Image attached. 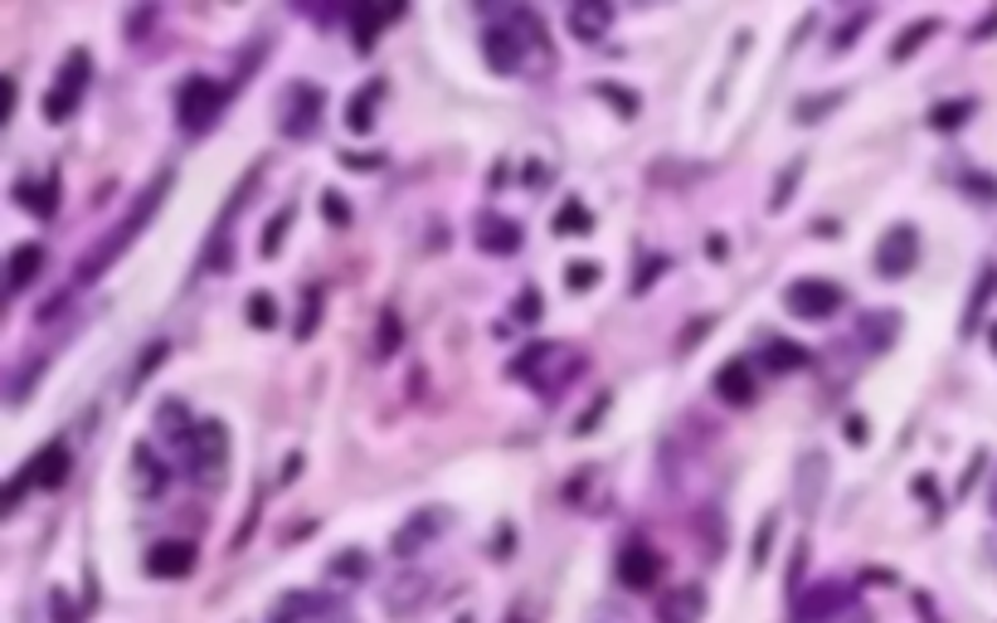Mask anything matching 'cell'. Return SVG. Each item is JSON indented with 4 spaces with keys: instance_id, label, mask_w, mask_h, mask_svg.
I'll use <instances>...</instances> for the list:
<instances>
[{
    "instance_id": "6da1fadb",
    "label": "cell",
    "mask_w": 997,
    "mask_h": 623,
    "mask_svg": "<svg viewBox=\"0 0 997 623\" xmlns=\"http://www.w3.org/2000/svg\"><path fill=\"white\" fill-rule=\"evenodd\" d=\"M171 180H176L171 171H161V176H156L152 186H146L142 196H137V205L127 210V220H122L117 230H108L103 240H98V244L88 248L83 258H78V268H74V282H78V288H88V282H98V278H103L112 264H117V254H127V244H132V240H137V234L146 230V220H152V214L161 210V200H166V190H171Z\"/></svg>"
},
{
    "instance_id": "7a4b0ae2",
    "label": "cell",
    "mask_w": 997,
    "mask_h": 623,
    "mask_svg": "<svg viewBox=\"0 0 997 623\" xmlns=\"http://www.w3.org/2000/svg\"><path fill=\"white\" fill-rule=\"evenodd\" d=\"M584 370V356L564 342H550V346H526L520 356L512 360V376L530 380L540 394H560L564 385Z\"/></svg>"
},
{
    "instance_id": "3957f363",
    "label": "cell",
    "mask_w": 997,
    "mask_h": 623,
    "mask_svg": "<svg viewBox=\"0 0 997 623\" xmlns=\"http://www.w3.org/2000/svg\"><path fill=\"white\" fill-rule=\"evenodd\" d=\"M224 98H229V88H224V84H214V78H205V74H195L186 88H180V98H176L180 127H186L190 137L210 132V127H214V118L224 112Z\"/></svg>"
},
{
    "instance_id": "277c9868",
    "label": "cell",
    "mask_w": 997,
    "mask_h": 623,
    "mask_svg": "<svg viewBox=\"0 0 997 623\" xmlns=\"http://www.w3.org/2000/svg\"><path fill=\"white\" fill-rule=\"evenodd\" d=\"M842 302H847V292L827 278H798V282H788V292H784V308L793 316H803V322H822V316L842 312Z\"/></svg>"
},
{
    "instance_id": "5b68a950",
    "label": "cell",
    "mask_w": 997,
    "mask_h": 623,
    "mask_svg": "<svg viewBox=\"0 0 997 623\" xmlns=\"http://www.w3.org/2000/svg\"><path fill=\"white\" fill-rule=\"evenodd\" d=\"M88 54L83 49H74L69 59H64V69H59V84L49 88V98H44V118L49 122H64L69 112L78 108V98H83V88H88Z\"/></svg>"
},
{
    "instance_id": "8992f818",
    "label": "cell",
    "mask_w": 997,
    "mask_h": 623,
    "mask_svg": "<svg viewBox=\"0 0 997 623\" xmlns=\"http://www.w3.org/2000/svg\"><path fill=\"white\" fill-rule=\"evenodd\" d=\"M842 609H852V589L842 580H818L808 594L793 599V623H832Z\"/></svg>"
},
{
    "instance_id": "52a82bcc",
    "label": "cell",
    "mask_w": 997,
    "mask_h": 623,
    "mask_svg": "<svg viewBox=\"0 0 997 623\" xmlns=\"http://www.w3.org/2000/svg\"><path fill=\"white\" fill-rule=\"evenodd\" d=\"M224 458H229V434H224L220 419L195 424V434H190V472H200V478H220Z\"/></svg>"
},
{
    "instance_id": "ba28073f",
    "label": "cell",
    "mask_w": 997,
    "mask_h": 623,
    "mask_svg": "<svg viewBox=\"0 0 997 623\" xmlns=\"http://www.w3.org/2000/svg\"><path fill=\"white\" fill-rule=\"evenodd\" d=\"M322 108H326V93L322 88H312V84H292V93H288V108H282V137H312L316 132V118H322Z\"/></svg>"
},
{
    "instance_id": "9c48e42d",
    "label": "cell",
    "mask_w": 997,
    "mask_h": 623,
    "mask_svg": "<svg viewBox=\"0 0 997 623\" xmlns=\"http://www.w3.org/2000/svg\"><path fill=\"white\" fill-rule=\"evenodd\" d=\"M915 258H920V234H915L910 224H895L886 240L876 244V274L881 278H905L915 268Z\"/></svg>"
},
{
    "instance_id": "30bf717a",
    "label": "cell",
    "mask_w": 997,
    "mask_h": 623,
    "mask_svg": "<svg viewBox=\"0 0 997 623\" xmlns=\"http://www.w3.org/2000/svg\"><path fill=\"white\" fill-rule=\"evenodd\" d=\"M444 526H448V512H444V507H418V512H414L410 521H404L400 531H394L390 550L400 555V560H414V555L424 550L428 541H434V536H438V531H444Z\"/></svg>"
},
{
    "instance_id": "8fae6325",
    "label": "cell",
    "mask_w": 997,
    "mask_h": 623,
    "mask_svg": "<svg viewBox=\"0 0 997 623\" xmlns=\"http://www.w3.org/2000/svg\"><path fill=\"white\" fill-rule=\"evenodd\" d=\"M428 589H434L428 575L404 570L400 580H390V589L380 594V604H384V614H390V619H410V614H418V609L428 604Z\"/></svg>"
},
{
    "instance_id": "7c38bea8",
    "label": "cell",
    "mask_w": 997,
    "mask_h": 623,
    "mask_svg": "<svg viewBox=\"0 0 997 623\" xmlns=\"http://www.w3.org/2000/svg\"><path fill=\"white\" fill-rule=\"evenodd\" d=\"M657 575H662V555H657L648 541H628L618 550V580L628 589H652Z\"/></svg>"
},
{
    "instance_id": "4fadbf2b",
    "label": "cell",
    "mask_w": 997,
    "mask_h": 623,
    "mask_svg": "<svg viewBox=\"0 0 997 623\" xmlns=\"http://www.w3.org/2000/svg\"><path fill=\"white\" fill-rule=\"evenodd\" d=\"M482 49H486V64H492L496 74H516L520 59H526V40H520V30L512 25V20H502V25L486 30Z\"/></svg>"
},
{
    "instance_id": "5bb4252c",
    "label": "cell",
    "mask_w": 997,
    "mask_h": 623,
    "mask_svg": "<svg viewBox=\"0 0 997 623\" xmlns=\"http://www.w3.org/2000/svg\"><path fill=\"white\" fill-rule=\"evenodd\" d=\"M701 614H706V594L691 580L662 589V599H657V623H701Z\"/></svg>"
},
{
    "instance_id": "9a60e30c",
    "label": "cell",
    "mask_w": 997,
    "mask_h": 623,
    "mask_svg": "<svg viewBox=\"0 0 997 623\" xmlns=\"http://www.w3.org/2000/svg\"><path fill=\"white\" fill-rule=\"evenodd\" d=\"M895 332H900V316H895L890 308H871V312L856 316L852 342H856L861 351H871V356H881V351L895 342Z\"/></svg>"
},
{
    "instance_id": "2e32d148",
    "label": "cell",
    "mask_w": 997,
    "mask_h": 623,
    "mask_svg": "<svg viewBox=\"0 0 997 623\" xmlns=\"http://www.w3.org/2000/svg\"><path fill=\"white\" fill-rule=\"evenodd\" d=\"M146 570L156 580H180V575L195 570V546L190 541H161V546L146 550Z\"/></svg>"
},
{
    "instance_id": "e0dca14e",
    "label": "cell",
    "mask_w": 997,
    "mask_h": 623,
    "mask_svg": "<svg viewBox=\"0 0 997 623\" xmlns=\"http://www.w3.org/2000/svg\"><path fill=\"white\" fill-rule=\"evenodd\" d=\"M25 478V487H59L64 478H69V448L64 444H44L35 458H30V468L20 472Z\"/></svg>"
},
{
    "instance_id": "ac0fdd59",
    "label": "cell",
    "mask_w": 997,
    "mask_h": 623,
    "mask_svg": "<svg viewBox=\"0 0 997 623\" xmlns=\"http://www.w3.org/2000/svg\"><path fill=\"white\" fill-rule=\"evenodd\" d=\"M608 25H614V5H604V0H584V5L570 10V30L580 44H598L608 35Z\"/></svg>"
},
{
    "instance_id": "d6986e66",
    "label": "cell",
    "mask_w": 997,
    "mask_h": 623,
    "mask_svg": "<svg viewBox=\"0 0 997 623\" xmlns=\"http://www.w3.org/2000/svg\"><path fill=\"white\" fill-rule=\"evenodd\" d=\"M822 492H827V458H822V453H803L798 487H793V497H798V512H813V507L822 502Z\"/></svg>"
},
{
    "instance_id": "ffe728a7",
    "label": "cell",
    "mask_w": 997,
    "mask_h": 623,
    "mask_svg": "<svg viewBox=\"0 0 997 623\" xmlns=\"http://www.w3.org/2000/svg\"><path fill=\"white\" fill-rule=\"evenodd\" d=\"M394 15H400V10H390V5H356V10H350V35H356V49L360 54L376 49V35L390 25Z\"/></svg>"
},
{
    "instance_id": "44dd1931",
    "label": "cell",
    "mask_w": 997,
    "mask_h": 623,
    "mask_svg": "<svg viewBox=\"0 0 997 623\" xmlns=\"http://www.w3.org/2000/svg\"><path fill=\"white\" fill-rule=\"evenodd\" d=\"M478 244L486 254H516L520 248V224L502 220V214H482L478 220Z\"/></svg>"
},
{
    "instance_id": "7402d4cb",
    "label": "cell",
    "mask_w": 997,
    "mask_h": 623,
    "mask_svg": "<svg viewBox=\"0 0 997 623\" xmlns=\"http://www.w3.org/2000/svg\"><path fill=\"white\" fill-rule=\"evenodd\" d=\"M716 394H720L725 404H750L754 400L750 366H744V360H725V366L716 370Z\"/></svg>"
},
{
    "instance_id": "603a6c76",
    "label": "cell",
    "mask_w": 997,
    "mask_h": 623,
    "mask_svg": "<svg viewBox=\"0 0 997 623\" xmlns=\"http://www.w3.org/2000/svg\"><path fill=\"white\" fill-rule=\"evenodd\" d=\"M20 205L35 210L40 220H49V214L59 210V171L44 176V190L35 186V180H20Z\"/></svg>"
},
{
    "instance_id": "cb8c5ba5",
    "label": "cell",
    "mask_w": 997,
    "mask_h": 623,
    "mask_svg": "<svg viewBox=\"0 0 997 623\" xmlns=\"http://www.w3.org/2000/svg\"><path fill=\"white\" fill-rule=\"evenodd\" d=\"M44 268V248L40 244H20L15 254H10V292H25L30 282L40 278Z\"/></svg>"
},
{
    "instance_id": "d4e9b609",
    "label": "cell",
    "mask_w": 997,
    "mask_h": 623,
    "mask_svg": "<svg viewBox=\"0 0 997 623\" xmlns=\"http://www.w3.org/2000/svg\"><path fill=\"white\" fill-rule=\"evenodd\" d=\"M808 351H803L798 342H769L764 346V366L769 370H778V376H788V370H803V366H808Z\"/></svg>"
},
{
    "instance_id": "484cf974",
    "label": "cell",
    "mask_w": 997,
    "mask_h": 623,
    "mask_svg": "<svg viewBox=\"0 0 997 623\" xmlns=\"http://www.w3.org/2000/svg\"><path fill=\"white\" fill-rule=\"evenodd\" d=\"M589 230H594V214L584 210V200H564L560 214H554V234L574 240V234H589Z\"/></svg>"
},
{
    "instance_id": "4316f807",
    "label": "cell",
    "mask_w": 997,
    "mask_h": 623,
    "mask_svg": "<svg viewBox=\"0 0 997 623\" xmlns=\"http://www.w3.org/2000/svg\"><path fill=\"white\" fill-rule=\"evenodd\" d=\"M376 98H380V84H370V88H360V93L346 103V127L350 132H370V127H376V118H370Z\"/></svg>"
},
{
    "instance_id": "83f0119b",
    "label": "cell",
    "mask_w": 997,
    "mask_h": 623,
    "mask_svg": "<svg viewBox=\"0 0 997 623\" xmlns=\"http://www.w3.org/2000/svg\"><path fill=\"white\" fill-rule=\"evenodd\" d=\"M929 35H939V20H915V25H910L900 40L890 44V59H895V64H905V59H910V54L920 49V44H925Z\"/></svg>"
},
{
    "instance_id": "f1b7e54d",
    "label": "cell",
    "mask_w": 997,
    "mask_h": 623,
    "mask_svg": "<svg viewBox=\"0 0 997 623\" xmlns=\"http://www.w3.org/2000/svg\"><path fill=\"white\" fill-rule=\"evenodd\" d=\"M506 20H512V25L520 30V40H526V44H536V49L550 54V30H546V20H540L536 10H512Z\"/></svg>"
},
{
    "instance_id": "f546056e",
    "label": "cell",
    "mask_w": 997,
    "mask_h": 623,
    "mask_svg": "<svg viewBox=\"0 0 997 623\" xmlns=\"http://www.w3.org/2000/svg\"><path fill=\"white\" fill-rule=\"evenodd\" d=\"M963 118H973V98H954V103H939L934 112H929V127L954 132V127H963Z\"/></svg>"
},
{
    "instance_id": "4dcf8cb0",
    "label": "cell",
    "mask_w": 997,
    "mask_h": 623,
    "mask_svg": "<svg viewBox=\"0 0 997 623\" xmlns=\"http://www.w3.org/2000/svg\"><path fill=\"white\" fill-rule=\"evenodd\" d=\"M132 458H137V468H142V497H152V492H161V487H166V472H161V463H156V468H152V448H137V453H132Z\"/></svg>"
},
{
    "instance_id": "1f68e13d",
    "label": "cell",
    "mask_w": 997,
    "mask_h": 623,
    "mask_svg": "<svg viewBox=\"0 0 997 623\" xmlns=\"http://www.w3.org/2000/svg\"><path fill=\"white\" fill-rule=\"evenodd\" d=\"M993 282H997V268H983V282H978V292H973V298H968V316H963V332H973V322H978V316H983V302H988Z\"/></svg>"
},
{
    "instance_id": "d6a6232c",
    "label": "cell",
    "mask_w": 997,
    "mask_h": 623,
    "mask_svg": "<svg viewBox=\"0 0 997 623\" xmlns=\"http://www.w3.org/2000/svg\"><path fill=\"white\" fill-rule=\"evenodd\" d=\"M366 570H370V560H366L360 550H346V555H336V560H332V575H336V580H360Z\"/></svg>"
},
{
    "instance_id": "836d02e7",
    "label": "cell",
    "mask_w": 997,
    "mask_h": 623,
    "mask_svg": "<svg viewBox=\"0 0 997 623\" xmlns=\"http://www.w3.org/2000/svg\"><path fill=\"white\" fill-rule=\"evenodd\" d=\"M248 322H254V326H273L278 322V302L268 298V292H254V298H248Z\"/></svg>"
},
{
    "instance_id": "e575fe53",
    "label": "cell",
    "mask_w": 997,
    "mask_h": 623,
    "mask_svg": "<svg viewBox=\"0 0 997 623\" xmlns=\"http://www.w3.org/2000/svg\"><path fill=\"white\" fill-rule=\"evenodd\" d=\"M837 103H842V93H818V98H803V103H798V122H818L822 112H832Z\"/></svg>"
},
{
    "instance_id": "d590c367",
    "label": "cell",
    "mask_w": 997,
    "mask_h": 623,
    "mask_svg": "<svg viewBox=\"0 0 997 623\" xmlns=\"http://www.w3.org/2000/svg\"><path fill=\"white\" fill-rule=\"evenodd\" d=\"M798 176H803V156H798V162H788L784 180L774 186V200H769V210H784V205H788V200H793V186H798Z\"/></svg>"
},
{
    "instance_id": "8d00e7d4",
    "label": "cell",
    "mask_w": 997,
    "mask_h": 623,
    "mask_svg": "<svg viewBox=\"0 0 997 623\" xmlns=\"http://www.w3.org/2000/svg\"><path fill=\"white\" fill-rule=\"evenodd\" d=\"M292 214H298V210H292V205H282V210H278V220H273V224H268V234H264V254H268V258H273V254H278V248H282V234H288Z\"/></svg>"
},
{
    "instance_id": "74e56055",
    "label": "cell",
    "mask_w": 997,
    "mask_h": 623,
    "mask_svg": "<svg viewBox=\"0 0 997 623\" xmlns=\"http://www.w3.org/2000/svg\"><path fill=\"white\" fill-rule=\"evenodd\" d=\"M394 346H400V316L384 312L380 316V336H376V356H390Z\"/></svg>"
},
{
    "instance_id": "f35d334b",
    "label": "cell",
    "mask_w": 997,
    "mask_h": 623,
    "mask_svg": "<svg viewBox=\"0 0 997 623\" xmlns=\"http://www.w3.org/2000/svg\"><path fill=\"white\" fill-rule=\"evenodd\" d=\"M803 565H808V541H798V546H793V565H788V594L793 599L803 594Z\"/></svg>"
},
{
    "instance_id": "ab89813d",
    "label": "cell",
    "mask_w": 997,
    "mask_h": 623,
    "mask_svg": "<svg viewBox=\"0 0 997 623\" xmlns=\"http://www.w3.org/2000/svg\"><path fill=\"white\" fill-rule=\"evenodd\" d=\"M594 278H598V268H594V264H570V268H564V288H570V292L594 288Z\"/></svg>"
},
{
    "instance_id": "60d3db41",
    "label": "cell",
    "mask_w": 997,
    "mask_h": 623,
    "mask_svg": "<svg viewBox=\"0 0 997 623\" xmlns=\"http://www.w3.org/2000/svg\"><path fill=\"white\" fill-rule=\"evenodd\" d=\"M536 316H540V292L536 288H526V292H520V298H516V322H536Z\"/></svg>"
},
{
    "instance_id": "b9f144b4",
    "label": "cell",
    "mask_w": 997,
    "mask_h": 623,
    "mask_svg": "<svg viewBox=\"0 0 997 623\" xmlns=\"http://www.w3.org/2000/svg\"><path fill=\"white\" fill-rule=\"evenodd\" d=\"M316 308H322V292H307V298H302V322H298V342H307L312 336V326H316Z\"/></svg>"
},
{
    "instance_id": "7bdbcfd3",
    "label": "cell",
    "mask_w": 997,
    "mask_h": 623,
    "mask_svg": "<svg viewBox=\"0 0 997 623\" xmlns=\"http://www.w3.org/2000/svg\"><path fill=\"white\" fill-rule=\"evenodd\" d=\"M598 93L608 98V103H614L618 112H638V98L632 93H623V88H608V84H598Z\"/></svg>"
},
{
    "instance_id": "ee69618b",
    "label": "cell",
    "mask_w": 997,
    "mask_h": 623,
    "mask_svg": "<svg viewBox=\"0 0 997 623\" xmlns=\"http://www.w3.org/2000/svg\"><path fill=\"white\" fill-rule=\"evenodd\" d=\"M769 536H774V516H764V526H759V541H754V570L769 560Z\"/></svg>"
},
{
    "instance_id": "f6af8a7d",
    "label": "cell",
    "mask_w": 997,
    "mask_h": 623,
    "mask_svg": "<svg viewBox=\"0 0 997 623\" xmlns=\"http://www.w3.org/2000/svg\"><path fill=\"white\" fill-rule=\"evenodd\" d=\"M49 609H54V623H78L74 609H69V594H64V589H54V594H49Z\"/></svg>"
},
{
    "instance_id": "bcb514c9",
    "label": "cell",
    "mask_w": 997,
    "mask_h": 623,
    "mask_svg": "<svg viewBox=\"0 0 997 623\" xmlns=\"http://www.w3.org/2000/svg\"><path fill=\"white\" fill-rule=\"evenodd\" d=\"M866 20H871V10H861V15H856V20H847V25H842V30H837V40H832V44H837V49H847V44H852V35H856V30H861V25H866Z\"/></svg>"
},
{
    "instance_id": "7dc6e473",
    "label": "cell",
    "mask_w": 997,
    "mask_h": 623,
    "mask_svg": "<svg viewBox=\"0 0 997 623\" xmlns=\"http://www.w3.org/2000/svg\"><path fill=\"white\" fill-rule=\"evenodd\" d=\"M608 410V394H598V404L589 414H580V424H574V434H594V424H598V414Z\"/></svg>"
},
{
    "instance_id": "c3c4849f",
    "label": "cell",
    "mask_w": 997,
    "mask_h": 623,
    "mask_svg": "<svg viewBox=\"0 0 997 623\" xmlns=\"http://www.w3.org/2000/svg\"><path fill=\"white\" fill-rule=\"evenodd\" d=\"M322 210H326V220H332V224H350V210H346V205H341V200H336V196H332V190H326Z\"/></svg>"
},
{
    "instance_id": "681fc988",
    "label": "cell",
    "mask_w": 997,
    "mask_h": 623,
    "mask_svg": "<svg viewBox=\"0 0 997 623\" xmlns=\"http://www.w3.org/2000/svg\"><path fill=\"white\" fill-rule=\"evenodd\" d=\"M657 274H666V258H652V264L642 268V278H638V292H642V288H652V278H657Z\"/></svg>"
},
{
    "instance_id": "f907efd6",
    "label": "cell",
    "mask_w": 997,
    "mask_h": 623,
    "mask_svg": "<svg viewBox=\"0 0 997 623\" xmlns=\"http://www.w3.org/2000/svg\"><path fill=\"white\" fill-rule=\"evenodd\" d=\"M341 166H356V171H376L380 162H376V156L366 152V156H341Z\"/></svg>"
},
{
    "instance_id": "816d5d0a",
    "label": "cell",
    "mask_w": 997,
    "mask_h": 623,
    "mask_svg": "<svg viewBox=\"0 0 997 623\" xmlns=\"http://www.w3.org/2000/svg\"><path fill=\"white\" fill-rule=\"evenodd\" d=\"M847 444H866V424L861 419H847Z\"/></svg>"
},
{
    "instance_id": "f5cc1de1",
    "label": "cell",
    "mask_w": 997,
    "mask_h": 623,
    "mask_svg": "<svg viewBox=\"0 0 997 623\" xmlns=\"http://www.w3.org/2000/svg\"><path fill=\"white\" fill-rule=\"evenodd\" d=\"M993 346H997V326H993Z\"/></svg>"
},
{
    "instance_id": "db71d44e",
    "label": "cell",
    "mask_w": 997,
    "mask_h": 623,
    "mask_svg": "<svg viewBox=\"0 0 997 623\" xmlns=\"http://www.w3.org/2000/svg\"><path fill=\"white\" fill-rule=\"evenodd\" d=\"M458 623H472V619H458Z\"/></svg>"
}]
</instances>
